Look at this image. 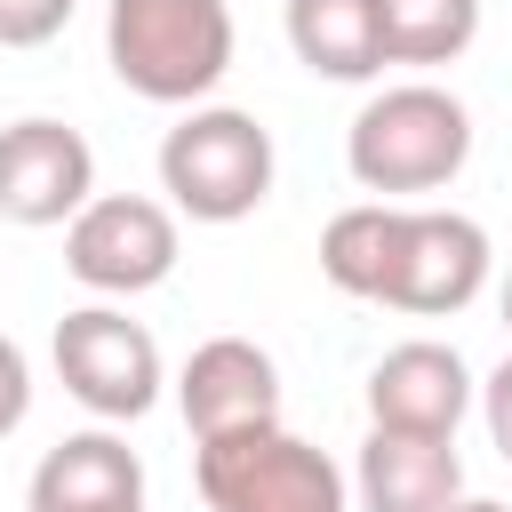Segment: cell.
Listing matches in <instances>:
<instances>
[{
	"label": "cell",
	"instance_id": "6da1fadb",
	"mask_svg": "<svg viewBox=\"0 0 512 512\" xmlns=\"http://www.w3.org/2000/svg\"><path fill=\"white\" fill-rule=\"evenodd\" d=\"M320 272L328 288L384 304V312H416V320H448L488 288V232L456 208H408V200H360L336 208L320 232Z\"/></svg>",
	"mask_w": 512,
	"mask_h": 512
},
{
	"label": "cell",
	"instance_id": "7a4b0ae2",
	"mask_svg": "<svg viewBox=\"0 0 512 512\" xmlns=\"http://www.w3.org/2000/svg\"><path fill=\"white\" fill-rule=\"evenodd\" d=\"M472 160V112L464 96H448L440 80H400L376 88L352 128H344V168L360 192L376 200H408V192H440L456 184Z\"/></svg>",
	"mask_w": 512,
	"mask_h": 512
},
{
	"label": "cell",
	"instance_id": "3957f363",
	"mask_svg": "<svg viewBox=\"0 0 512 512\" xmlns=\"http://www.w3.org/2000/svg\"><path fill=\"white\" fill-rule=\"evenodd\" d=\"M104 64L144 104H208L232 72V8L224 0H112Z\"/></svg>",
	"mask_w": 512,
	"mask_h": 512
},
{
	"label": "cell",
	"instance_id": "277c9868",
	"mask_svg": "<svg viewBox=\"0 0 512 512\" xmlns=\"http://www.w3.org/2000/svg\"><path fill=\"white\" fill-rule=\"evenodd\" d=\"M160 192L192 224H240L272 200V128L240 104H184L160 136Z\"/></svg>",
	"mask_w": 512,
	"mask_h": 512
},
{
	"label": "cell",
	"instance_id": "5b68a950",
	"mask_svg": "<svg viewBox=\"0 0 512 512\" xmlns=\"http://www.w3.org/2000/svg\"><path fill=\"white\" fill-rule=\"evenodd\" d=\"M192 480L208 512H344L352 504V480L328 464V448L296 440L288 424L192 440Z\"/></svg>",
	"mask_w": 512,
	"mask_h": 512
},
{
	"label": "cell",
	"instance_id": "8992f818",
	"mask_svg": "<svg viewBox=\"0 0 512 512\" xmlns=\"http://www.w3.org/2000/svg\"><path fill=\"white\" fill-rule=\"evenodd\" d=\"M48 352H56L64 392H72L88 416H104V424H136V416L160 400V384H168L152 328L128 320L120 304H80V312H64Z\"/></svg>",
	"mask_w": 512,
	"mask_h": 512
},
{
	"label": "cell",
	"instance_id": "52a82bcc",
	"mask_svg": "<svg viewBox=\"0 0 512 512\" xmlns=\"http://www.w3.org/2000/svg\"><path fill=\"white\" fill-rule=\"evenodd\" d=\"M64 272L96 296H144L176 272V208L144 192H96L64 224Z\"/></svg>",
	"mask_w": 512,
	"mask_h": 512
},
{
	"label": "cell",
	"instance_id": "ba28073f",
	"mask_svg": "<svg viewBox=\"0 0 512 512\" xmlns=\"http://www.w3.org/2000/svg\"><path fill=\"white\" fill-rule=\"evenodd\" d=\"M88 200H96V152L80 128L48 112L0 128V216L8 224L48 232V224H72Z\"/></svg>",
	"mask_w": 512,
	"mask_h": 512
},
{
	"label": "cell",
	"instance_id": "9c48e42d",
	"mask_svg": "<svg viewBox=\"0 0 512 512\" xmlns=\"http://www.w3.org/2000/svg\"><path fill=\"white\" fill-rule=\"evenodd\" d=\"M472 368L456 344L408 336L368 368V424L376 432H424V440H456V424L472 416Z\"/></svg>",
	"mask_w": 512,
	"mask_h": 512
},
{
	"label": "cell",
	"instance_id": "30bf717a",
	"mask_svg": "<svg viewBox=\"0 0 512 512\" xmlns=\"http://www.w3.org/2000/svg\"><path fill=\"white\" fill-rule=\"evenodd\" d=\"M176 408L192 424V440H216V432H248V424H280V368L264 344L248 336H208L184 376H176Z\"/></svg>",
	"mask_w": 512,
	"mask_h": 512
},
{
	"label": "cell",
	"instance_id": "8fae6325",
	"mask_svg": "<svg viewBox=\"0 0 512 512\" xmlns=\"http://www.w3.org/2000/svg\"><path fill=\"white\" fill-rule=\"evenodd\" d=\"M352 496H360V512H448L464 496V456H456V440L368 424L360 464H352Z\"/></svg>",
	"mask_w": 512,
	"mask_h": 512
},
{
	"label": "cell",
	"instance_id": "7c38bea8",
	"mask_svg": "<svg viewBox=\"0 0 512 512\" xmlns=\"http://www.w3.org/2000/svg\"><path fill=\"white\" fill-rule=\"evenodd\" d=\"M32 512H136L144 504V456L120 432H72L32 464Z\"/></svg>",
	"mask_w": 512,
	"mask_h": 512
},
{
	"label": "cell",
	"instance_id": "4fadbf2b",
	"mask_svg": "<svg viewBox=\"0 0 512 512\" xmlns=\"http://www.w3.org/2000/svg\"><path fill=\"white\" fill-rule=\"evenodd\" d=\"M288 48L312 80H376L384 48H376V0H288Z\"/></svg>",
	"mask_w": 512,
	"mask_h": 512
},
{
	"label": "cell",
	"instance_id": "5bb4252c",
	"mask_svg": "<svg viewBox=\"0 0 512 512\" xmlns=\"http://www.w3.org/2000/svg\"><path fill=\"white\" fill-rule=\"evenodd\" d=\"M480 40V0H376V48L384 64H456Z\"/></svg>",
	"mask_w": 512,
	"mask_h": 512
},
{
	"label": "cell",
	"instance_id": "9a60e30c",
	"mask_svg": "<svg viewBox=\"0 0 512 512\" xmlns=\"http://www.w3.org/2000/svg\"><path fill=\"white\" fill-rule=\"evenodd\" d=\"M72 24V0H0V48H40Z\"/></svg>",
	"mask_w": 512,
	"mask_h": 512
},
{
	"label": "cell",
	"instance_id": "2e32d148",
	"mask_svg": "<svg viewBox=\"0 0 512 512\" xmlns=\"http://www.w3.org/2000/svg\"><path fill=\"white\" fill-rule=\"evenodd\" d=\"M24 416H32V360H24V344L0 336V440H8Z\"/></svg>",
	"mask_w": 512,
	"mask_h": 512
},
{
	"label": "cell",
	"instance_id": "e0dca14e",
	"mask_svg": "<svg viewBox=\"0 0 512 512\" xmlns=\"http://www.w3.org/2000/svg\"><path fill=\"white\" fill-rule=\"evenodd\" d=\"M472 400H480V424H488V448H496V456L512 464V352L496 360V376H488V384H480Z\"/></svg>",
	"mask_w": 512,
	"mask_h": 512
},
{
	"label": "cell",
	"instance_id": "ac0fdd59",
	"mask_svg": "<svg viewBox=\"0 0 512 512\" xmlns=\"http://www.w3.org/2000/svg\"><path fill=\"white\" fill-rule=\"evenodd\" d=\"M448 512H512V504H496V496H456Z\"/></svg>",
	"mask_w": 512,
	"mask_h": 512
},
{
	"label": "cell",
	"instance_id": "d6986e66",
	"mask_svg": "<svg viewBox=\"0 0 512 512\" xmlns=\"http://www.w3.org/2000/svg\"><path fill=\"white\" fill-rule=\"evenodd\" d=\"M496 304H504V328H512V272H504V288H496Z\"/></svg>",
	"mask_w": 512,
	"mask_h": 512
},
{
	"label": "cell",
	"instance_id": "ffe728a7",
	"mask_svg": "<svg viewBox=\"0 0 512 512\" xmlns=\"http://www.w3.org/2000/svg\"><path fill=\"white\" fill-rule=\"evenodd\" d=\"M136 512H144V504H136Z\"/></svg>",
	"mask_w": 512,
	"mask_h": 512
}]
</instances>
